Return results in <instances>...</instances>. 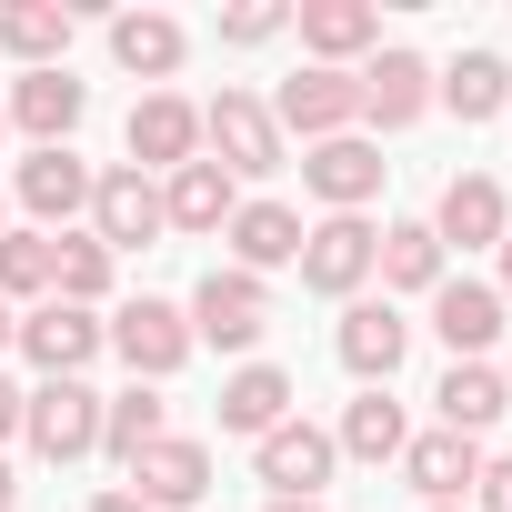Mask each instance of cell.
I'll return each mask as SVG.
<instances>
[{"label": "cell", "mask_w": 512, "mask_h": 512, "mask_svg": "<svg viewBox=\"0 0 512 512\" xmlns=\"http://www.w3.org/2000/svg\"><path fill=\"white\" fill-rule=\"evenodd\" d=\"M472 492H482V512H512V452H502V462H482V482H472Z\"/></svg>", "instance_id": "34"}, {"label": "cell", "mask_w": 512, "mask_h": 512, "mask_svg": "<svg viewBox=\"0 0 512 512\" xmlns=\"http://www.w3.org/2000/svg\"><path fill=\"white\" fill-rule=\"evenodd\" d=\"M492 292H502V302H512V231H502V282H492Z\"/></svg>", "instance_id": "38"}, {"label": "cell", "mask_w": 512, "mask_h": 512, "mask_svg": "<svg viewBox=\"0 0 512 512\" xmlns=\"http://www.w3.org/2000/svg\"><path fill=\"white\" fill-rule=\"evenodd\" d=\"M502 292L492 282H462V272H442V292H432V332H442V352L452 362H482L492 342H502Z\"/></svg>", "instance_id": "15"}, {"label": "cell", "mask_w": 512, "mask_h": 512, "mask_svg": "<svg viewBox=\"0 0 512 512\" xmlns=\"http://www.w3.org/2000/svg\"><path fill=\"white\" fill-rule=\"evenodd\" d=\"M131 502H151V512H191L201 492H211V452L191 442V432H171V442H151L141 462H131V482H121Z\"/></svg>", "instance_id": "16"}, {"label": "cell", "mask_w": 512, "mask_h": 512, "mask_svg": "<svg viewBox=\"0 0 512 512\" xmlns=\"http://www.w3.org/2000/svg\"><path fill=\"white\" fill-rule=\"evenodd\" d=\"M11 492H21V482H11V462H0V512H11Z\"/></svg>", "instance_id": "39"}, {"label": "cell", "mask_w": 512, "mask_h": 512, "mask_svg": "<svg viewBox=\"0 0 512 512\" xmlns=\"http://www.w3.org/2000/svg\"><path fill=\"white\" fill-rule=\"evenodd\" d=\"M432 512H462V502H432Z\"/></svg>", "instance_id": "42"}, {"label": "cell", "mask_w": 512, "mask_h": 512, "mask_svg": "<svg viewBox=\"0 0 512 512\" xmlns=\"http://www.w3.org/2000/svg\"><path fill=\"white\" fill-rule=\"evenodd\" d=\"M51 302H71V312H101L111 302V251L91 231H61L51 241Z\"/></svg>", "instance_id": "30"}, {"label": "cell", "mask_w": 512, "mask_h": 512, "mask_svg": "<svg viewBox=\"0 0 512 512\" xmlns=\"http://www.w3.org/2000/svg\"><path fill=\"white\" fill-rule=\"evenodd\" d=\"M21 432H31L41 462H81V452H101V392L91 382H41V392H21Z\"/></svg>", "instance_id": "5"}, {"label": "cell", "mask_w": 512, "mask_h": 512, "mask_svg": "<svg viewBox=\"0 0 512 512\" xmlns=\"http://www.w3.org/2000/svg\"><path fill=\"white\" fill-rule=\"evenodd\" d=\"M181 51H191V31H181L171 11H121V21H111V61H121L131 81H171Z\"/></svg>", "instance_id": "24"}, {"label": "cell", "mask_w": 512, "mask_h": 512, "mask_svg": "<svg viewBox=\"0 0 512 512\" xmlns=\"http://www.w3.org/2000/svg\"><path fill=\"white\" fill-rule=\"evenodd\" d=\"M51 241L61 231H0V302H51Z\"/></svg>", "instance_id": "32"}, {"label": "cell", "mask_w": 512, "mask_h": 512, "mask_svg": "<svg viewBox=\"0 0 512 512\" xmlns=\"http://www.w3.org/2000/svg\"><path fill=\"white\" fill-rule=\"evenodd\" d=\"M121 141H131V171H161V181H171L181 161H201V111H191L181 91H141Z\"/></svg>", "instance_id": "12"}, {"label": "cell", "mask_w": 512, "mask_h": 512, "mask_svg": "<svg viewBox=\"0 0 512 512\" xmlns=\"http://www.w3.org/2000/svg\"><path fill=\"white\" fill-rule=\"evenodd\" d=\"M221 241H231V272H251V282H262V272L302 262V211H292V201H241Z\"/></svg>", "instance_id": "19"}, {"label": "cell", "mask_w": 512, "mask_h": 512, "mask_svg": "<svg viewBox=\"0 0 512 512\" xmlns=\"http://www.w3.org/2000/svg\"><path fill=\"white\" fill-rule=\"evenodd\" d=\"M11 342H21V312H11V302H0V352H11Z\"/></svg>", "instance_id": "37"}, {"label": "cell", "mask_w": 512, "mask_h": 512, "mask_svg": "<svg viewBox=\"0 0 512 512\" xmlns=\"http://www.w3.org/2000/svg\"><path fill=\"white\" fill-rule=\"evenodd\" d=\"M402 482L422 492V512H432V502H462V492L482 482V442H462V432H442V422H432V432H412V442H402Z\"/></svg>", "instance_id": "18"}, {"label": "cell", "mask_w": 512, "mask_h": 512, "mask_svg": "<svg viewBox=\"0 0 512 512\" xmlns=\"http://www.w3.org/2000/svg\"><path fill=\"white\" fill-rule=\"evenodd\" d=\"M101 342H111V352L131 362V382H171V372L191 362V312H181V302H151V292H141V302H121V312L101 322Z\"/></svg>", "instance_id": "3"}, {"label": "cell", "mask_w": 512, "mask_h": 512, "mask_svg": "<svg viewBox=\"0 0 512 512\" xmlns=\"http://www.w3.org/2000/svg\"><path fill=\"white\" fill-rule=\"evenodd\" d=\"M231 211H241V181H231L221 161H181V171L161 181V221H171V231H231Z\"/></svg>", "instance_id": "22"}, {"label": "cell", "mask_w": 512, "mask_h": 512, "mask_svg": "<svg viewBox=\"0 0 512 512\" xmlns=\"http://www.w3.org/2000/svg\"><path fill=\"white\" fill-rule=\"evenodd\" d=\"M372 251H382V231H372L362 211H322V221L302 231V292H322V302H362Z\"/></svg>", "instance_id": "2"}, {"label": "cell", "mask_w": 512, "mask_h": 512, "mask_svg": "<svg viewBox=\"0 0 512 512\" xmlns=\"http://www.w3.org/2000/svg\"><path fill=\"white\" fill-rule=\"evenodd\" d=\"M372 272H382V302L392 292H442V241H432V221H392L382 231V251H372Z\"/></svg>", "instance_id": "29"}, {"label": "cell", "mask_w": 512, "mask_h": 512, "mask_svg": "<svg viewBox=\"0 0 512 512\" xmlns=\"http://www.w3.org/2000/svg\"><path fill=\"white\" fill-rule=\"evenodd\" d=\"M0 231H11V221H0Z\"/></svg>", "instance_id": "43"}, {"label": "cell", "mask_w": 512, "mask_h": 512, "mask_svg": "<svg viewBox=\"0 0 512 512\" xmlns=\"http://www.w3.org/2000/svg\"><path fill=\"white\" fill-rule=\"evenodd\" d=\"M81 111H91V81H71V71H21V81H11V121H21L41 151H61V141L81 131Z\"/></svg>", "instance_id": "20"}, {"label": "cell", "mask_w": 512, "mask_h": 512, "mask_svg": "<svg viewBox=\"0 0 512 512\" xmlns=\"http://www.w3.org/2000/svg\"><path fill=\"white\" fill-rule=\"evenodd\" d=\"M502 231H512L502 181H492V171H452L442 201H432V241H442V251H502Z\"/></svg>", "instance_id": "10"}, {"label": "cell", "mask_w": 512, "mask_h": 512, "mask_svg": "<svg viewBox=\"0 0 512 512\" xmlns=\"http://www.w3.org/2000/svg\"><path fill=\"white\" fill-rule=\"evenodd\" d=\"M352 91H362V121H372V131H412V121L432 111V61H422V51H372V61L352 71Z\"/></svg>", "instance_id": "11"}, {"label": "cell", "mask_w": 512, "mask_h": 512, "mask_svg": "<svg viewBox=\"0 0 512 512\" xmlns=\"http://www.w3.org/2000/svg\"><path fill=\"white\" fill-rule=\"evenodd\" d=\"M151 442H171V402H161V382H131L121 402H101V452L131 472Z\"/></svg>", "instance_id": "27"}, {"label": "cell", "mask_w": 512, "mask_h": 512, "mask_svg": "<svg viewBox=\"0 0 512 512\" xmlns=\"http://www.w3.org/2000/svg\"><path fill=\"white\" fill-rule=\"evenodd\" d=\"M262 512H322V502H262Z\"/></svg>", "instance_id": "40"}, {"label": "cell", "mask_w": 512, "mask_h": 512, "mask_svg": "<svg viewBox=\"0 0 512 512\" xmlns=\"http://www.w3.org/2000/svg\"><path fill=\"white\" fill-rule=\"evenodd\" d=\"M201 151H211L231 181H272V171L292 161V141H282L272 101H251V91H221V101L201 111Z\"/></svg>", "instance_id": "1"}, {"label": "cell", "mask_w": 512, "mask_h": 512, "mask_svg": "<svg viewBox=\"0 0 512 512\" xmlns=\"http://www.w3.org/2000/svg\"><path fill=\"white\" fill-rule=\"evenodd\" d=\"M432 402H442V432H462V442H482V432L512 412V392H502V372H492V362H452Z\"/></svg>", "instance_id": "26"}, {"label": "cell", "mask_w": 512, "mask_h": 512, "mask_svg": "<svg viewBox=\"0 0 512 512\" xmlns=\"http://www.w3.org/2000/svg\"><path fill=\"white\" fill-rule=\"evenodd\" d=\"M11 432H21V392H11V382H0V442H11Z\"/></svg>", "instance_id": "35"}, {"label": "cell", "mask_w": 512, "mask_h": 512, "mask_svg": "<svg viewBox=\"0 0 512 512\" xmlns=\"http://www.w3.org/2000/svg\"><path fill=\"white\" fill-rule=\"evenodd\" d=\"M272 121H282V141H292V131H302V141H342V131L362 121V91H352V71L302 61V71L272 91Z\"/></svg>", "instance_id": "7"}, {"label": "cell", "mask_w": 512, "mask_h": 512, "mask_svg": "<svg viewBox=\"0 0 512 512\" xmlns=\"http://www.w3.org/2000/svg\"><path fill=\"white\" fill-rule=\"evenodd\" d=\"M332 462H342V452H332V432H322V422H302V412H292L282 432H262V442H251V472L272 482V502H322Z\"/></svg>", "instance_id": "6"}, {"label": "cell", "mask_w": 512, "mask_h": 512, "mask_svg": "<svg viewBox=\"0 0 512 512\" xmlns=\"http://www.w3.org/2000/svg\"><path fill=\"white\" fill-rule=\"evenodd\" d=\"M332 352H342V372H362V392H392V372H402V352H412V322H402L392 302H342Z\"/></svg>", "instance_id": "13"}, {"label": "cell", "mask_w": 512, "mask_h": 512, "mask_svg": "<svg viewBox=\"0 0 512 512\" xmlns=\"http://www.w3.org/2000/svg\"><path fill=\"white\" fill-rule=\"evenodd\" d=\"M402 442H412V422H402L392 392H362L342 412V432H332V452H352V462H402Z\"/></svg>", "instance_id": "31"}, {"label": "cell", "mask_w": 512, "mask_h": 512, "mask_svg": "<svg viewBox=\"0 0 512 512\" xmlns=\"http://www.w3.org/2000/svg\"><path fill=\"white\" fill-rule=\"evenodd\" d=\"M91 181H101V171H91V161H81V151L61 141V151H31L11 191H21V211H31L41 231H61L71 211H91Z\"/></svg>", "instance_id": "17"}, {"label": "cell", "mask_w": 512, "mask_h": 512, "mask_svg": "<svg viewBox=\"0 0 512 512\" xmlns=\"http://www.w3.org/2000/svg\"><path fill=\"white\" fill-rule=\"evenodd\" d=\"M0 141H11V111H0Z\"/></svg>", "instance_id": "41"}, {"label": "cell", "mask_w": 512, "mask_h": 512, "mask_svg": "<svg viewBox=\"0 0 512 512\" xmlns=\"http://www.w3.org/2000/svg\"><path fill=\"white\" fill-rule=\"evenodd\" d=\"M91 512H151V502H131V492H91Z\"/></svg>", "instance_id": "36"}, {"label": "cell", "mask_w": 512, "mask_h": 512, "mask_svg": "<svg viewBox=\"0 0 512 512\" xmlns=\"http://www.w3.org/2000/svg\"><path fill=\"white\" fill-rule=\"evenodd\" d=\"M292 31H302V51H312L322 71H342V61H362V51L382 41V11H372V0H302Z\"/></svg>", "instance_id": "21"}, {"label": "cell", "mask_w": 512, "mask_h": 512, "mask_svg": "<svg viewBox=\"0 0 512 512\" xmlns=\"http://www.w3.org/2000/svg\"><path fill=\"white\" fill-rule=\"evenodd\" d=\"M282 31H292L282 0H241V11H221V41H231V51H262V41H282Z\"/></svg>", "instance_id": "33"}, {"label": "cell", "mask_w": 512, "mask_h": 512, "mask_svg": "<svg viewBox=\"0 0 512 512\" xmlns=\"http://www.w3.org/2000/svg\"><path fill=\"white\" fill-rule=\"evenodd\" d=\"M0 51L21 71H61L71 61V11L61 0H11V11H0Z\"/></svg>", "instance_id": "28"}, {"label": "cell", "mask_w": 512, "mask_h": 512, "mask_svg": "<svg viewBox=\"0 0 512 512\" xmlns=\"http://www.w3.org/2000/svg\"><path fill=\"white\" fill-rule=\"evenodd\" d=\"M262 332H272V282H251V272H201V292H191V342L251 352Z\"/></svg>", "instance_id": "4"}, {"label": "cell", "mask_w": 512, "mask_h": 512, "mask_svg": "<svg viewBox=\"0 0 512 512\" xmlns=\"http://www.w3.org/2000/svg\"><path fill=\"white\" fill-rule=\"evenodd\" d=\"M21 352L41 362V382H81V372H91V352H101V312L31 302V312H21Z\"/></svg>", "instance_id": "14"}, {"label": "cell", "mask_w": 512, "mask_h": 512, "mask_svg": "<svg viewBox=\"0 0 512 512\" xmlns=\"http://www.w3.org/2000/svg\"><path fill=\"white\" fill-rule=\"evenodd\" d=\"M382 171H392V161H382L372 131H342V141H312V151H302V181H312L322 211H372V201H382Z\"/></svg>", "instance_id": "8"}, {"label": "cell", "mask_w": 512, "mask_h": 512, "mask_svg": "<svg viewBox=\"0 0 512 512\" xmlns=\"http://www.w3.org/2000/svg\"><path fill=\"white\" fill-rule=\"evenodd\" d=\"M282 422H292V372H282V362H241V372L221 382V432L262 442V432H282Z\"/></svg>", "instance_id": "23"}, {"label": "cell", "mask_w": 512, "mask_h": 512, "mask_svg": "<svg viewBox=\"0 0 512 512\" xmlns=\"http://www.w3.org/2000/svg\"><path fill=\"white\" fill-rule=\"evenodd\" d=\"M161 231H171V221H161V181H151V171L121 161V171L91 181V241H101V251H151Z\"/></svg>", "instance_id": "9"}, {"label": "cell", "mask_w": 512, "mask_h": 512, "mask_svg": "<svg viewBox=\"0 0 512 512\" xmlns=\"http://www.w3.org/2000/svg\"><path fill=\"white\" fill-rule=\"evenodd\" d=\"M432 101H442L452 121H502V111H512V71H502V51H462V61L432 81Z\"/></svg>", "instance_id": "25"}]
</instances>
